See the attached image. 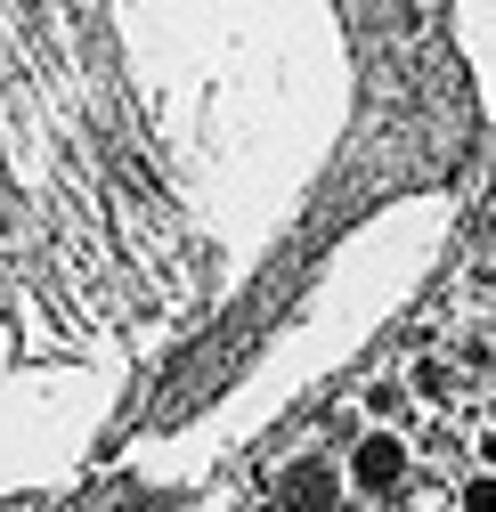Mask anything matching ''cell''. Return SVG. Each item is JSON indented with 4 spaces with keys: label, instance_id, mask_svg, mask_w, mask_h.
Masks as SVG:
<instances>
[{
    "label": "cell",
    "instance_id": "obj_4",
    "mask_svg": "<svg viewBox=\"0 0 496 512\" xmlns=\"http://www.w3.org/2000/svg\"><path fill=\"white\" fill-rule=\"evenodd\" d=\"M366 431H399V415H407V382L399 374H383V382H366Z\"/></svg>",
    "mask_w": 496,
    "mask_h": 512
},
{
    "label": "cell",
    "instance_id": "obj_2",
    "mask_svg": "<svg viewBox=\"0 0 496 512\" xmlns=\"http://www.w3.org/2000/svg\"><path fill=\"white\" fill-rule=\"evenodd\" d=\"M277 504L285 512H342L350 504V480H342V456H326V447H301V456H285L269 472Z\"/></svg>",
    "mask_w": 496,
    "mask_h": 512
},
{
    "label": "cell",
    "instance_id": "obj_5",
    "mask_svg": "<svg viewBox=\"0 0 496 512\" xmlns=\"http://www.w3.org/2000/svg\"><path fill=\"white\" fill-rule=\"evenodd\" d=\"M456 512H496V472H464L456 480Z\"/></svg>",
    "mask_w": 496,
    "mask_h": 512
},
{
    "label": "cell",
    "instance_id": "obj_7",
    "mask_svg": "<svg viewBox=\"0 0 496 512\" xmlns=\"http://www.w3.org/2000/svg\"><path fill=\"white\" fill-rule=\"evenodd\" d=\"M488 431H496V399H488Z\"/></svg>",
    "mask_w": 496,
    "mask_h": 512
},
{
    "label": "cell",
    "instance_id": "obj_6",
    "mask_svg": "<svg viewBox=\"0 0 496 512\" xmlns=\"http://www.w3.org/2000/svg\"><path fill=\"white\" fill-rule=\"evenodd\" d=\"M456 358H464V374H496V350L488 342H456Z\"/></svg>",
    "mask_w": 496,
    "mask_h": 512
},
{
    "label": "cell",
    "instance_id": "obj_1",
    "mask_svg": "<svg viewBox=\"0 0 496 512\" xmlns=\"http://www.w3.org/2000/svg\"><path fill=\"white\" fill-rule=\"evenodd\" d=\"M342 480H350V504H399L415 480L407 431H358V447L342 456Z\"/></svg>",
    "mask_w": 496,
    "mask_h": 512
},
{
    "label": "cell",
    "instance_id": "obj_3",
    "mask_svg": "<svg viewBox=\"0 0 496 512\" xmlns=\"http://www.w3.org/2000/svg\"><path fill=\"white\" fill-rule=\"evenodd\" d=\"M399 382H407V399H423V407H448V399H456V358L423 350V358H415Z\"/></svg>",
    "mask_w": 496,
    "mask_h": 512
}]
</instances>
